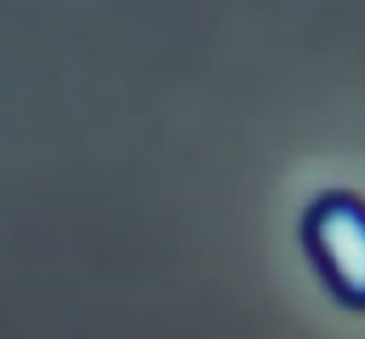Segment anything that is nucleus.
Returning a JSON list of instances; mask_svg holds the SVG:
<instances>
[{
    "label": "nucleus",
    "mask_w": 365,
    "mask_h": 339,
    "mask_svg": "<svg viewBox=\"0 0 365 339\" xmlns=\"http://www.w3.org/2000/svg\"><path fill=\"white\" fill-rule=\"evenodd\" d=\"M302 248L325 288L365 311V202L342 191L319 197L305 211Z\"/></svg>",
    "instance_id": "1"
}]
</instances>
